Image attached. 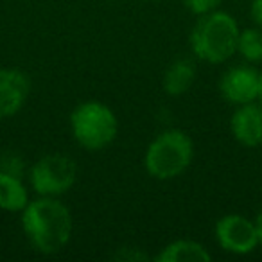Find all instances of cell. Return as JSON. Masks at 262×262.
Listing matches in <instances>:
<instances>
[{
  "label": "cell",
  "instance_id": "10",
  "mask_svg": "<svg viewBox=\"0 0 262 262\" xmlns=\"http://www.w3.org/2000/svg\"><path fill=\"white\" fill-rule=\"evenodd\" d=\"M29 203V194L22 178L0 171V208L8 212H24Z\"/></svg>",
  "mask_w": 262,
  "mask_h": 262
},
{
  "label": "cell",
  "instance_id": "14",
  "mask_svg": "<svg viewBox=\"0 0 262 262\" xmlns=\"http://www.w3.org/2000/svg\"><path fill=\"white\" fill-rule=\"evenodd\" d=\"M0 171L9 172V174L22 178V174H24V160H22V157H20V155H16V153H13V151L4 153V155H2V158H0Z\"/></svg>",
  "mask_w": 262,
  "mask_h": 262
},
{
  "label": "cell",
  "instance_id": "2",
  "mask_svg": "<svg viewBox=\"0 0 262 262\" xmlns=\"http://www.w3.org/2000/svg\"><path fill=\"white\" fill-rule=\"evenodd\" d=\"M239 27L233 16L223 11L201 15L190 33V47L196 58L207 63H223L237 51Z\"/></svg>",
  "mask_w": 262,
  "mask_h": 262
},
{
  "label": "cell",
  "instance_id": "11",
  "mask_svg": "<svg viewBox=\"0 0 262 262\" xmlns=\"http://www.w3.org/2000/svg\"><path fill=\"white\" fill-rule=\"evenodd\" d=\"M196 79V67L190 59H176L169 65L164 76V88L169 95L178 97L190 90Z\"/></svg>",
  "mask_w": 262,
  "mask_h": 262
},
{
  "label": "cell",
  "instance_id": "6",
  "mask_svg": "<svg viewBox=\"0 0 262 262\" xmlns=\"http://www.w3.org/2000/svg\"><path fill=\"white\" fill-rule=\"evenodd\" d=\"M215 239L223 250L237 255L250 253L258 244L255 221L239 214H228L219 219L215 225Z\"/></svg>",
  "mask_w": 262,
  "mask_h": 262
},
{
  "label": "cell",
  "instance_id": "9",
  "mask_svg": "<svg viewBox=\"0 0 262 262\" xmlns=\"http://www.w3.org/2000/svg\"><path fill=\"white\" fill-rule=\"evenodd\" d=\"M232 135L244 147H257L262 144V104L248 102L235 110L230 120Z\"/></svg>",
  "mask_w": 262,
  "mask_h": 262
},
{
  "label": "cell",
  "instance_id": "13",
  "mask_svg": "<svg viewBox=\"0 0 262 262\" xmlns=\"http://www.w3.org/2000/svg\"><path fill=\"white\" fill-rule=\"evenodd\" d=\"M237 51L246 61L262 63V29H246L239 33Z\"/></svg>",
  "mask_w": 262,
  "mask_h": 262
},
{
  "label": "cell",
  "instance_id": "1",
  "mask_svg": "<svg viewBox=\"0 0 262 262\" xmlns=\"http://www.w3.org/2000/svg\"><path fill=\"white\" fill-rule=\"evenodd\" d=\"M22 228L38 251L45 255L58 253L70 241L74 228L69 208L56 198L41 196L24 208Z\"/></svg>",
  "mask_w": 262,
  "mask_h": 262
},
{
  "label": "cell",
  "instance_id": "4",
  "mask_svg": "<svg viewBox=\"0 0 262 262\" xmlns=\"http://www.w3.org/2000/svg\"><path fill=\"white\" fill-rule=\"evenodd\" d=\"M72 135L86 151H101L115 140L117 117L106 104L99 101L81 102L70 115Z\"/></svg>",
  "mask_w": 262,
  "mask_h": 262
},
{
  "label": "cell",
  "instance_id": "5",
  "mask_svg": "<svg viewBox=\"0 0 262 262\" xmlns=\"http://www.w3.org/2000/svg\"><path fill=\"white\" fill-rule=\"evenodd\" d=\"M77 165L67 155H47L31 167V185L40 196L58 198L76 183Z\"/></svg>",
  "mask_w": 262,
  "mask_h": 262
},
{
  "label": "cell",
  "instance_id": "12",
  "mask_svg": "<svg viewBox=\"0 0 262 262\" xmlns=\"http://www.w3.org/2000/svg\"><path fill=\"white\" fill-rule=\"evenodd\" d=\"M210 253L196 241H174L158 253L157 260L162 262H208Z\"/></svg>",
  "mask_w": 262,
  "mask_h": 262
},
{
  "label": "cell",
  "instance_id": "16",
  "mask_svg": "<svg viewBox=\"0 0 262 262\" xmlns=\"http://www.w3.org/2000/svg\"><path fill=\"white\" fill-rule=\"evenodd\" d=\"M251 18L262 29V0H253L251 2Z\"/></svg>",
  "mask_w": 262,
  "mask_h": 262
},
{
  "label": "cell",
  "instance_id": "17",
  "mask_svg": "<svg viewBox=\"0 0 262 262\" xmlns=\"http://www.w3.org/2000/svg\"><path fill=\"white\" fill-rule=\"evenodd\" d=\"M255 228H257V235H258V244H262V212L257 215L255 219Z\"/></svg>",
  "mask_w": 262,
  "mask_h": 262
},
{
  "label": "cell",
  "instance_id": "7",
  "mask_svg": "<svg viewBox=\"0 0 262 262\" xmlns=\"http://www.w3.org/2000/svg\"><path fill=\"white\" fill-rule=\"evenodd\" d=\"M219 90L230 104H248L258 99L260 90V74L253 67L237 65L228 69L219 81Z\"/></svg>",
  "mask_w": 262,
  "mask_h": 262
},
{
  "label": "cell",
  "instance_id": "3",
  "mask_svg": "<svg viewBox=\"0 0 262 262\" xmlns=\"http://www.w3.org/2000/svg\"><path fill=\"white\" fill-rule=\"evenodd\" d=\"M194 144L182 129H167L149 144L144 158L146 171L157 180H172L190 165Z\"/></svg>",
  "mask_w": 262,
  "mask_h": 262
},
{
  "label": "cell",
  "instance_id": "8",
  "mask_svg": "<svg viewBox=\"0 0 262 262\" xmlns=\"http://www.w3.org/2000/svg\"><path fill=\"white\" fill-rule=\"evenodd\" d=\"M31 92V83L16 69H0V120L13 117L22 110Z\"/></svg>",
  "mask_w": 262,
  "mask_h": 262
},
{
  "label": "cell",
  "instance_id": "15",
  "mask_svg": "<svg viewBox=\"0 0 262 262\" xmlns=\"http://www.w3.org/2000/svg\"><path fill=\"white\" fill-rule=\"evenodd\" d=\"M183 4L190 13L201 16L210 11H215V8L221 4V0H183Z\"/></svg>",
  "mask_w": 262,
  "mask_h": 262
},
{
  "label": "cell",
  "instance_id": "18",
  "mask_svg": "<svg viewBox=\"0 0 262 262\" xmlns=\"http://www.w3.org/2000/svg\"><path fill=\"white\" fill-rule=\"evenodd\" d=\"M258 99H260V102H262V74H260V90H258Z\"/></svg>",
  "mask_w": 262,
  "mask_h": 262
}]
</instances>
